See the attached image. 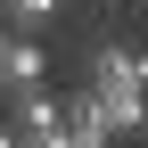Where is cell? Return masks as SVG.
<instances>
[{
	"label": "cell",
	"instance_id": "obj_2",
	"mask_svg": "<svg viewBox=\"0 0 148 148\" xmlns=\"http://www.w3.org/2000/svg\"><path fill=\"white\" fill-rule=\"evenodd\" d=\"M0 115H8V132L25 148H58L66 140V90H16V99H0Z\"/></svg>",
	"mask_w": 148,
	"mask_h": 148
},
{
	"label": "cell",
	"instance_id": "obj_3",
	"mask_svg": "<svg viewBox=\"0 0 148 148\" xmlns=\"http://www.w3.org/2000/svg\"><path fill=\"white\" fill-rule=\"evenodd\" d=\"M41 82H49V49L33 41V33H8V41H0V99L41 90Z\"/></svg>",
	"mask_w": 148,
	"mask_h": 148
},
{
	"label": "cell",
	"instance_id": "obj_5",
	"mask_svg": "<svg viewBox=\"0 0 148 148\" xmlns=\"http://www.w3.org/2000/svg\"><path fill=\"white\" fill-rule=\"evenodd\" d=\"M0 148H25V140H16V132H8V123H0Z\"/></svg>",
	"mask_w": 148,
	"mask_h": 148
},
{
	"label": "cell",
	"instance_id": "obj_4",
	"mask_svg": "<svg viewBox=\"0 0 148 148\" xmlns=\"http://www.w3.org/2000/svg\"><path fill=\"white\" fill-rule=\"evenodd\" d=\"M58 8L66 0H0V25L8 33H41V25H58Z\"/></svg>",
	"mask_w": 148,
	"mask_h": 148
},
{
	"label": "cell",
	"instance_id": "obj_1",
	"mask_svg": "<svg viewBox=\"0 0 148 148\" xmlns=\"http://www.w3.org/2000/svg\"><path fill=\"white\" fill-rule=\"evenodd\" d=\"M90 99H99V123L115 140L148 132V49L99 41V49H90Z\"/></svg>",
	"mask_w": 148,
	"mask_h": 148
}]
</instances>
